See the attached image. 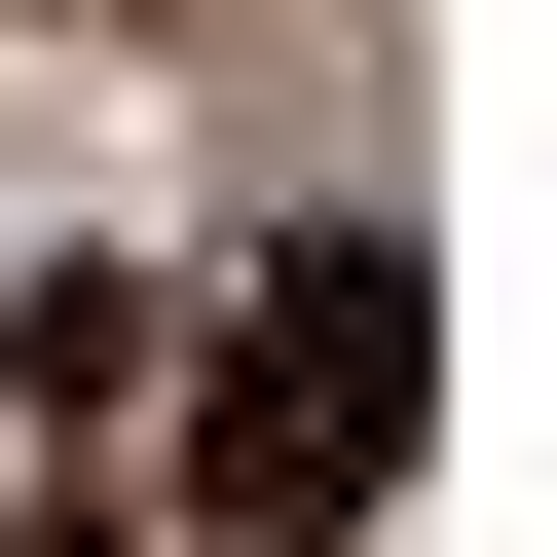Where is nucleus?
<instances>
[{
    "label": "nucleus",
    "mask_w": 557,
    "mask_h": 557,
    "mask_svg": "<svg viewBox=\"0 0 557 557\" xmlns=\"http://www.w3.org/2000/svg\"><path fill=\"white\" fill-rule=\"evenodd\" d=\"M372 483H409V223H298L260 335L186 372V520H223V557H335Z\"/></svg>",
    "instance_id": "nucleus-1"
}]
</instances>
